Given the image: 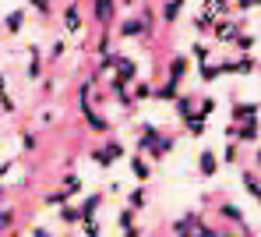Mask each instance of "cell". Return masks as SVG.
<instances>
[{"mask_svg": "<svg viewBox=\"0 0 261 237\" xmlns=\"http://www.w3.org/2000/svg\"><path fill=\"white\" fill-rule=\"evenodd\" d=\"M148 25H152V11L130 14V18H124V21H117V36H120V39H138V36L148 32Z\"/></svg>", "mask_w": 261, "mask_h": 237, "instance_id": "6da1fadb", "label": "cell"}, {"mask_svg": "<svg viewBox=\"0 0 261 237\" xmlns=\"http://www.w3.org/2000/svg\"><path fill=\"white\" fill-rule=\"evenodd\" d=\"M92 21L110 32L117 25V0H92Z\"/></svg>", "mask_w": 261, "mask_h": 237, "instance_id": "7a4b0ae2", "label": "cell"}, {"mask_svg": "<svg viewBox=\"0 0 261 237\" xmlns=\"http://www.w3.org/2000/svg\"><path fill=\"white\" fill-rule=\"evenodd\" d=\"M120 156H124V145L117 142V138H106L102 145H95V149H92V159H95V167H113Z\"/></svg>", "mask_w": 261, "mask_h": 237, "instance_id": "3957f363", "label": "cell"}, {"mask_svg": "<svg viewBox=\"0 0 261 237\" xmlns=\"http://www.w3.org/2000/svg\"><path fill=\"white\" fill-rule=\"evenodd\" d=\"M237 32H244V25H240L237 18H229V14H226V18H219L216 25H212V39L222 43V46H226V43H233V36H237Z\"/></svg>", "mask_w": 261, "mask_h": 237, "instance_id": "277c9868", "label": "cell"}, {"mask_svg": "<svg viewBox=\"0 0 261 237\" xmlns=\"http://www.w3.org/2000/svg\"><path fill=\"white\" fill-rule=\"evenodd\" d=\"M60 21H64V29H67V32H74V36L85 29V18H82V7H78V0H67V4H64V11H60Z\"/></svg>", "mask_w": 261, "mask_h": 237, "instance_id": "5b68a950", "label": "cell"}, {"mask_svg": "<svg viewBox=\"0 0 261 237\" xmlns=\"http://www.w3.org/2000/svg\"><path fill=\"white\" fill-rule=\"evenodd\" d=\"M233 124H237V135H233V138H237L240 145H254V142L261 138V124H258V117H247V121H233Z\"/></svg>", "mask_w": 261, "mask_h": 237, "instance_id": "8992f818", "label": "cell"}, {"mask_svg": "<svg viewBox=\"0 0 261 237\" xmlns=\"http://www.w3.org/2000/svg\"><path fill=\"white\" fill-rule=\"evenodd\" d=\"M219 167H222V159L216 156V149H201V152H198V174H201L205 181H212V177H216Z\"/></svg>", "mask_w": 261, "mask_h": 237, "instance_id": "52a82bcc", "label": "cell"}, {"mask_svg": "<svg viewBox=\"0 0 261 237\" xmlns=\"http://www.w3.org/2000/svg\"><path fill=\"white\" fill-rule=\"evenodd\" d=\"M219 67H222V75H251V71L258 67V60H254L251 53H240L237 60H222Z\"/></svg>", "mask_w": 261, "mask_h": 237, "instance_id": "ba28073f", "label": "cell"}, {"mask_svg": "<svg viewBox=\"0 0 261 237\" xmlns=\"http://www.w3.org/2000/svg\"><path fill=\"white\" fill-rule=\"evenodd\" d=\"M173 145H176V138L163 131V135H159L155 142H148V145H145V152H148V159H155V163H159V159H166V156L173 152Z\"/></svg>", "mask_w": 261, "mask_h": 237, "instance_id": "9c48e42d", "label": "cell"}, {"mask_svg": "<svg viewBox=\"0 0 261 237\" xmlns=\"http://www.w3.org/2000/svg\"><path fill=\"white\" fill-rule=\"evenodd\" d=\"M176 96H180V82H173V78H163L159 85H152V99L155 103H173Z\"/></svg>", "mask_w": 261, "mask_h": 237, "instance_id": "30bf717a", "label": "cell"}, {"mask_svg": "<svg viewBox=\"0 0 261 237\" xmlns=\"http://www.w3.org/2000/svg\"><path fill=\"white\" fill-rule=\"evenodd\" d=\"M25 21H29V11H25V7H14V11L4 14V32H7V36H18V32L25 29Z\"/></svg>", "mask_w": 261, "mask_h": 237, "instance_id": "8fae6325", "label": "cell"}, {"mask_svg": "<svg viewBox=\"0 0 261 237\" xmlns=\"http://www.w3.org/2000/svg\"><path fill=\"white\" fill-rule=\"evenodd\" d=\"M184 7H187V0H163V7H159V21H163V25H176L180 14H184Z\"/></svg>", "mask_w": 261, "mask_h": 237, "instance_id": "7c38bea8", "label": "cell"}, {"mask_svg": "<svg viewBox=\"0 0 261 237\" xmlns=\"http://www.w3.org/2000/svg\"><path fill=\"white\" fill-rule=\"evenodd\" d=\"M219 216H222V220H229L237 234H247V230H251V227L244 223V212H240L237 205H229V202H222V205H219Z\"/></svg>", "mask_w": 261, "mask_h": 237, "instance_id": "4fadbf2b", "label": "cell"}, {"mask_svg": "<svg viewBox=\"0 0 261 237\" xmlns=\"http://www.w3.org/2000/svg\"><path fill=\"white\" fill-rule=\"evenodd\" d=\"M187 71H191V57H187V53H176L173 60L166 64V78H173V82H184Z\"/></svg>", "mask_w": 261, "mask_h": 237, "instance_id": "5bb4252c", "label": "cell"}, {"mask_svg": "<svg viewBox=\"0 0 261 237\" xmlns=\"http://www.w3.org/2000/svg\"><path fill=\"white\" fill-rule=\"evenodd\" d=\"M173 110H176V117H180V121H187L191 113H198V96L180 92V96L173 99Z\"/></svg>", "mask_w": 261, "mask_h": 237, "instance_id": "9a60e30c", "label": "cell"}, {"mask_svg": "<svg viewBox=\"0 0 261 237\" xmlns=\"http://www.w3.org/2000/svg\"><path fill=\"white\" fill-rule=\"evenodd\" d=\"M57 216H60V223H67V227H78V223H82V205L67 198V202H60V212H57Z\"/></svg>", "mask_w": 261, "mask_h": 237, "instance_id": "2e32d148", "label": "cell"}, {"mask_svg": "<svg viewBox=\"0 0 261 237\" xmlns=\"http://www.w3.org/2000/svg\"><path fill=\"white\" fill-rule=\"evenodd\" d=\"M240 184H244V191L251 195V198H258V191H261V177L251 170V167H244L240 170Z\"/></svg>", "mask_w": 261, "mask_h": 237, "instance_id": "e0dca14e", "label": "cell"}, {"mask_svg": "<svg viewBox=\"0 0 261 237\" xmlns=\"http://www.w3.org/2000/svg\"><path fill=\"white\" fill-rule=\"evenodd\" d=\"M18 227V209L14 205H0V234H11Z\"/></svg>", "mask_w": 261, "mask_h": 237, "instance_id": "ac0fdd59", "label": "cell"}, {"mask_svg": "<svg viewBox=\"0 0 261 237\" xmlns=\"http://www.w3.org/2000/svg\"><path fill=\"white\" fill-rule=\"evenodd\" d=\"M25 75H29V78H39V75H43V50L36 46V43L29 46V71H25Z\"/></svg>", "mask_w": 261, "mask_h": 237, "instance_id": "d6986e66", "label": "cell"}, {"mask_svg": "<svg viewBox=\"0 0 261 237\" xmlns=\"http://www.w3.org/2000/svg\"><path fill=\"white\" fill-rule=\"evenodd\" d=\"M117 78L120 82H134L138 78V64L127 60V57H117Z\"/></svg>", "mask_w": 261, "mask_h": 237, "instance_id": "ffe728a7", "label": "cell"}, {"mask_svg": "<svg viewBox=\"0 0 261 237\" xmlns=\"http://www.w3.org/2000/svg\"><path fill=\"white\" fill-rule=\"evenodd\" d=\"M60 191H64V198H74V195H82V177H78V174H64V181H60Z\"/></svg>", "mask_w": 261, "mask_h": 237, "instance_id": "44dd1931", "label": "cell"}, {"mask_svg": "<svg viewBox=\"0 0 261 237\" xmlns=\"http://www.w3.org/2000/svg\"><path fill=\"white\" fill-rule=\"evenodd\" d=\"M130 174L138 177V184H148V177H152V170H148V163L141 156H130Z\"/></svg>", "mask_w": 261, "mask_h": 237, "instance_id": "7402d4cb", "label": "cell"}, {"mask_svg": "<svg viewBox=\"0 0 261 237\" xmlns=\"http://www.w3.org/2000/svg\"><path fill=\"white\" fill-rule=\"evenodd\" d=\"M102 202H106V195H102V191H99V195H88L85 202H82V220H85V216H95V212L102 209Z\"/></svg>", "mask_w": 261, "mask_h": 237, "instance_id": "603a6c76", "label": "cell"}, {"mask_svg": "<svg viewBox=\"0 0 261 237\" xmlns=\"http://www.w3.org/2000/svg\"><path fill=\"white\" fill-rule=\"evenodd\" d=\"M229 46L237 50V53H251V50H254V36H251V32H237Z\"/></svg>", "mask_w": 261, "mask_h": 237, "instance_id": "cb8c5ba5", "label": "cell"}, {"mask_svg": "<svg viewBox=\"0 0 261 237\" xmlns=\"http://www.w3.org/2000/svg\"><path fill=\"white\" fill-rule=\"evenodd\" d=\"M127 205H130V209H138V212L148 205V191H145V184H138V188L127 195Z\"/></svg>", "mask_w": 261, "mask_h": 237, "instance_id": "d4e9b609", "label": "cell"}, {"mask_svg": "<svg viewBox=\"0 0 261 237\" xmlns=\"http://www.w3.org/2000/svg\"><path fill=\"white\" fill-rule=\"evenodd\" d=\"M258 117V103H233V121H247Z\"/></svg>", "mask_w": 261, "mask_h": 237, "instance_id": "484cf974", "label": "cell"}, {"mask_svg": "<svg viewBox=\"0 0 261 237\" xmlns=\"http://www.w3.org/2000/svg\"><path fill=\"white\" fill-rule=\"evenodd\" d=\"M184 124H187V135H191V138H201V135H205V117H201V113H191Z\"/></svg>", "mask_w": 261, "mask_h": 237, "instance_id": "4316f807", "label": "cell"}, {"mask_svg": "<svg viewBox=\"0 0 261 237\" xmlns=\"http://www.w3.org/2000/svg\"><path fill=\"white\" fill-rule=\"evenodd\" d=\"M134 220H138V209H120V216H117V227H120V230H124V234H130V230H134Z\"/></svg>", "mask_w": 261, "mask_h": 237, "instance_id": "83f0119b", "label": "cell"}, {"mask_svg": "<svg viewBox=\"0 0 261 237\" xmlns=\"http://www.w3.org/2000/svg\"><path fill=\"white\" fill-rule=\"evenodd\" d=\"M0 110H4V113H14V110H18V103L7 92V78H4V75H0Z\"/></svg>", "mask_w": 261, "mask_h": 237, "instance_id": "f1b7e54d", "label": "cell"}, {"mask_svg": "<svg viewBox=\"0 0 261 237\" xmlns=\"http://www.w3.org/2000/svg\"><path fill=\"white\" fill-rule=\"evenodd\" d=\"M198 71H201V82H219V78H222V67H219L216 60H205Z\"/></svg>", "mask_w": 261, "mask_h": 237, "instance_id": "f546056e", "label": "cell"}, {"mask_svg": "<svg viewBox=\"0 0 261 237\" xmlns=\"http://www.w3.org/2000/svg\"><path fill=\"white\" fill-rule=\"evenodd\" d=\"M222 163H233V167L240 163V142L237 138H229V145L222 149Z\"/></svg>", "mask_w": 261, "mask_h": 237, "instance_id": "4dcf8cb0", "label": "cell"}, {"mask_svg": "<svg viewBox=\"0 0 261 237\" xmlns=\"http://www.w3.org/2000/svg\"><path fill=\"white\" fill-rule=\"evenodd\" d=\"M191 57H194V60H198V64H205V60H208V57H212V46H208V43H205V39H198V43H194V46H191Z\"/></svg>", "mask_w": 261, "mask_h": 237, "instance_id": "1f68e13d", "label": "cell"}, {"mask_svg": "<svg viewBox=\"0 0 261 237\" xmlns=\"http://www.w3.org/2000/svg\"><path fill=\"white\" fill-rule=\"evenodd\" d=\"M78 227H82V234H88V237H99V234H102V223H99L95 216H85Z\"/></svg>", "mask_w": 261, "mask_h": 237, "instance_id": "d6a6232c", "label": "cell"}, {"mask_svg": "<svg viewBox=\"0 0 261 237\" xmlns=\"http://www.w3.org/2000/svg\"><path fill=\"white\" fill-rule=\"evenodd\" d=\"M130 96H134V99H152V85L134 78V82H130Z\"/></svg>", "mask_w": 261, "mask_h": 237, "instance_id": "836d02e7", "label": "cell"}, {"mask_svg": "<svg viewBox=\"0 0 261 237\" xmlns=\"http://www.w3.org/2000/svg\"><path fill=\"white\" fill-rule=\"evenodd\" d=\"M212 25H216V18H212L208 11H201V14L194 18V29H198V32H212Z\"/></svg>", "mask_w": 261, "mask_h": 237, "instance_id": "e575fe53", "label": "cell"}, {"mask_svg": "<svg viewBox=\"0 0 261 237\" xmlns=\"http://www.w3.org/2000/svg\"><path fill=\"white\" fill-rule=\"evenodd\" d=\"M198 99H201V103H198V113H201V117H212V113H216V99H212V96H198Z\"/></svg>", "mask_w": 261, "mask_h": 237, "instance_id": "d590c367", "label": "cell"}, {"mask_svg": "<svg viewBox=\"0 0 261 237\" xmlns=\"http://www.w3.org/2000/svg\"><path fill=\"white\" fill-rule=\"evenodd\" d=\"M21 149H25V152H32V149H36V135H32V131H25V135H21Z\"/></svg>", "mask_w": 261, "mask_h": 237, "instance_id": "8d00e7d4", "label": "cell"}, {"mask_svg": "<svg viewBox=\"0 0 261 237\" xmlns=\"http://www.w3.org/2000/svg\"><path fill=\"white\" fill-rule=\"evenodd\" d=\"M60 57H64V43H53L49 46V60H60Z\"/></svg>", "mask_w": 261, "mask_h": 237, "instance_id": "74e56055", "label": "cell"}, {"mask_svg": "<svg viewBox=\"0 0 261 237\" xmlns=\"http://www.w3.org/2000/svg\"><path fill=\"white\" fill-rule=\"evenodd\" d=\"M254 170H261V145L254 149Z\"/></svg>", "mask_w": 261, "mask_h": 237, "instance_id": "f35d334b", "label": "cell"}, {"mask_svg": "<svg viewBox=\"0 0 261 237\" xmlns=\"http://www.w3.org/2000/svg\"><path fill=\"white\" fill-rule=\"evenodd\" d=\"M251 7H261V0H251Z\"/></svg>", "mask_w": 261, "mask_h": 237, "instance_id": "ab89813d", "label": "cell"}, {"mask_svg": "<svg viewBox=\"0 0 261 237\" xmlns=\"http://www.w3.org/2000/svg\"><path fill=\"white\" fill-rule=\"evenodd\" d=\"M258 205H261V191H258Z\"/></svg>", "mask_w": 261, "mask_h": 237, "instance_id": "60d3db41", "label": "cell"}]
</instances>
